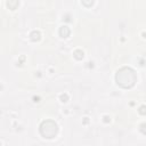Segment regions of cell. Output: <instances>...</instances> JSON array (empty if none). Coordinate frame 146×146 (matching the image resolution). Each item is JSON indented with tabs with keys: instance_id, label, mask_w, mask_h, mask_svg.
I'll list each match as a JSON object with an SVG mask.
<instances>
[{
	"instance_id": "6da1fadb",
	"label": "cell",
	"mask_w": 146,
	"mask_h": 146,
	"mask_svg": "<svg viewBox=\"0 0 146 146\" xmlns=\"http://www.w3.org/2000/svg\"><path fill=\"white\" fill-rule=\"evenodd\" d=\"M115 80H116V83L120 87H122L124 89H128V88H131V87L135 86V83L137 81V75H136V73L132 68L122 67L116 72Z\"/></svg>"
},
{
	"instance_id": "7a4b0ae2",
	"label": "cell",
	"mask_w": 146,
	"mask_h": 146,
	"mask_svg": "<svg viewBox=\"0 0 146 146\" xmlns=\"http://www.w3.org/2000/svg\"><path fill=\"white\" fill-rule=\"evenodd\" d=\"M58 132V125L52 120H46L40 124V133L44 138H54Z\"/></svg>"
},
{
	"instance_id": "3957f363",
	"label": "cell",
	"mask_w": 146,
	"mask_h": 146,
	"mask_svg": "<svg viewBox=\"0 0 146 146\" xmlns=\"http://www.w3.org/2000/svg\"><path fill=\"white\" fill-rule=\"evenodd\" d=\"M59 34L63 36V38H67L70 35V29L65 25V26H62L60 30H59Z\"/></svg>"
},
{
	"instance_id": "277c9868",
	"label": "cell",
	"mask_w": 146,
	"mask_h": 146,
	"mask_svg": "<svg viewBox=\"0 0 146 146\" xmlns=\"http://www.w3.org/2000/svg\"><path fill=\"white\" fill-rule=\"evenodd\" d=\"M18 1H15V2H10V1H8L7 2V5H8V7H10L11 9H15L16 8V6H18Z\"/></svg>"
}]
</instances>
